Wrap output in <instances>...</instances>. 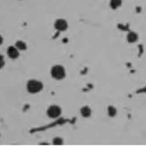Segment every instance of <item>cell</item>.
Masks as SVG:
<instances>
[{
    "label": "cell",
    "mask_w": 146,
    "mask_h": 146,
    "mask_svg": "<svg viewBox=\"0 0 146 146\" xmlns=\"http://www.w3.org/2000/svg\"><path fill=\"white\" fill-rule=\"evenodd\" d=\"M26 87L30 93L36 94L43 89V85L42 83L39 80L31 79L28 81Z\"/></svg>",
    "instance_id": "6da1fadb"
},
{
    "label": "cell",
    "mask_w": 146,
    "mask_h": 146,
    "mask_svg": "<svg viewBox=\"0 0 146 146\" xmlns=\"http://www.w3.org/2000/svg\"><path fill=\"white\" fill-rule=\"evenodd\" d=\"M51 75L53 78L56 80H61L65 77L66 71L62 66L55 65L51 70Z\"/></svg>",
    "instance_id": "7a4b0ae2"
},
{
    "label": "cell",
    "mask_w": 146,
    "mask_h": 146,
    "mask_svg": "<svg viewBox=\"0 0 146 146\" xmlns=\"http://www.w3.org/2000/svg\"><path fill=\"white\" fill-rule=\"evenodd\" d=\"M62 112L61 108L56 105H52L50 106L47 110V115L50 118L58 117Z\"/></svg>",
    "instance_id": "3957f363"
},
{
    "label": "cell",
    "mask_w": 146,
    "mask_h": 146,
    "mask_svg": "<svg viewBox=\"0 0 146 146\" xmlns=\"http://www.w3.org/2000/svg\"><path fill=\"white\" fill-rule=\"evenodd\" d=\"M54 27L57 30L63 31L67 29L68 24L66 20L63 19H58L55 22Z\"/></svg>",
    "instance_id": "277c9868"
},
{
    "label": "cell",
    "mask_w": 146,
    "mask_h": 146,
    "mask_svg": "<svg viewBox=\"0 0 146 146\" xmlns=\"http://www.w3.org/2000/svg\"><path fill=\"white\" fill-rule=\"evenodd\" d=\"M18 49L14 46H9L7 50V53L9 58L11 59H17L19 55V53L18 50Z\"/></svg>",
    "instance_id": "5b68a950"
},
{
    "label": "cell",
    "mask_w": 146,
    "mask_h": 146,
    "mask_svg": "<svg viewBox=\"0 0 146 146\" xmlns=\"http://www.w3.org/2000/svg\"><path fill=\"white\" fill-rule=\"evenodd\" d=\"M138 39V35L134 31H130L127 35V40L130 43L136 42Z\"/></svg>",
    "instance_id": "8992f818"
},
{
    "label": "cell",
    "mask_w": 146,
    "mask_h": 146,
    "mask_svg": "<svg viewBox=\"0 0 146 146\" xmlns=\"http://www.w3.org/2000/svg\"><path fill=\"white\" fill-rule=\"evenodd\" d=\"M80 113H81V115H82V116L83 117H88L91 115V110L87 106H83L80 109Z\"/></svg>",
    "instance_id": "52a82bcc"
},
{
    "label": "cell",
    "mask_w": 146,
    "mask_h": 146,
    "mask_svg": "<svg viewBox=\"0 0 146 146\" xmlns=\"http://www.w3.org/2000/svg\"><path fill=\"white\" fill-rule=\"evenodd\" d=\"M122 3L121 0H110V5L111 9L115 10L119 7Z\"/></svg>",
    "instance_id": "ba28073f"
},
{
    "label": "cell",
    "mask_w": 146,
    "mask_h": 146,
    "mask_svg": "<svg viewBox=\"0 0 146 146\" xmlns=\"http://www.w3.org/2000/svg\"><path fill=\"white\" fill-rule=\"evenodd\" d=\"M107 113L110 117H115L117 114V110L113 106H109L107 108Z\"/></svg>",
    "instance_id": "9c48e42d"
},
{
    "label": "cell",
    "mask_w": 146,
    "mask_h": 146,
    "mask_svg": "<svg viewBox=\"0 0 146 146\" xmlns=\"http://www.w3.org/2000/svg\"><path fill=\"white\" fill-rule=\"evenodd\" d=\"M15 47L20 50H26L27 48L26 44L22 40L17 41L15 43Z\"/></svg>",
    "instance_id": "30bf717a"
},
{
    "label": "cell",
    "mask_w": 146,
    "mask_h": 146,
    "mask_svg": "<svg viewBox=\"0 0 146 146\" xmlns=\"http://www.w3.org/2000/svg\"><path fill=\"white\" fill-rule=\"evenodd\" d=\"M53 144L54 145H61L63 144V140L60 137H56L53 140Z\"/></svg>",
    "instance_id": "8fae6325"
},
{
    "label": "cell",
    "mask_w": 146,
    "mask_h": 146,
    "mask_svg": "<svg viewBox=\"0 0 146 146\" xmlns=\"http://www.w3.org/2000/svg\"><path fill=\"white\" fill-rule=\"evenodd\" d=\"M3 43V38L2 36L0 35V45Z\"/></svg>",
    "instance_id": "7c38bea8"
}]
</instances>
